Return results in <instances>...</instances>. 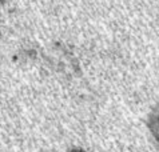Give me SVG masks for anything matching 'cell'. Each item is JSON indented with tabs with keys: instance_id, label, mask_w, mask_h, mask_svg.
<instances>
[{
	"instance_id": "obj_3",
	"label": "cell",
	"mask_w": 159,
	"mask_h": 152,
	"mask_svg": "<svg viewBox=\"0 0 159 152\" xmlns=\"http://www.w3.org/2000/svg\"><path fill=\"white\" fill-rule=\"evenodd\" d=\"M0 2H3V0H0Z\"/></svg>"
},
{
	"instance_id": "obj_2",
	"label": "cell",
	"mask_w": 159,
	"mask_h": 152,
	"mask_svg": "<svg viewBox=\"0 0 159 152\" xmlns=\"http://www.w3.org/2000/svg\"><path fill=\"white\" fill-rule=\"evenodd\" d=\"M70 152H86V151H83V150H80V148H72Z\"/></svg>"
},
{
	"instance_id": "obj_1",
	"label": "cell",
	"mask_w": 159,
	"mask_h": 152,
	"mask_svg": "<svg viewBox=\"0 0 159 152\" xmlns=\"http://www.w3.org/2000/svg\"><path fill=\"white\" fill-rule=\"evenodd\" d=\"M147 124H148L150 132L152 133L154 139L159 143V110H155L151 115H150Z\"/></svg>"
}]
</instances>
